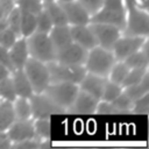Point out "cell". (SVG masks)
Returning a JSON list of instances; mask_svg holds the SVG:
<instances>
[{
  "label": "cell",
  "instance_id": "cell-4",
  "mask_svg": "<svg viewBox=\"0 0 149 149\" xmlns=\"http://www.w3.org/2000/svg\"><path fill=\"white\" fill-rule=\"evenodd\" d=\"M22 70L30 81L34 93H42L50 84V76L47 63L29 57L24 63Z\"/></svg>",
  "mask_w": 149,
  "mask_h": 149
},
{
  "label": "cell",
  "instance_id": "cell-10",
  "mask_svg": "<svg viewBox=\"0 0 149 149\" xmlns=\"http://www.w3.org/2000/svg\"><path fill=\"white\" fill-rule=\"evenodd\" d=\"M87 51L85 48L72 42L68 47L56 51V62L66 65H84Z\"/></svg>",
  "mask_w": 149,
  "mask_h": 149
},
{
  "label": "cell",
  "instance_id": "cell-17",
  "mask_svg": "<svg viewBox=\"0 0 149 149\" xmlns=\"http://www.w3.org/2000/svg\"><path fill=\"white\" fill-rule=\"evenodd\" d=\"M10 78H12V81H13V85H14L16 97L29 99L34 94L30 81L27 78V76H26V73L22 69H15L10 73Z\"/></svg>",
  "mask_w": 149,
  "mask_h": 149
},
{
  "label": "cell",
  "instance_id": "cell-30",
  "mask_svg": "<svg viewBox=\"0 0 149 149\" xmlns=\"http://www.w3.org/2000/svg\"><path fill=\"white\" fill-rule=\"evenodd\" d=\"M20 15H21V10L17 6H14L9 13L6 16L7 20V27L10 28L19 37H20Z\"/></svg>",
  "mask_w": 149,
  "mask_h": 149
},
{
  "label": "cell",
  "instance_id": "cell-34",
  "mask_svg": "<svg viewBox=\"0 0 149 149\" xmlns=\"http://www.w3.org/2000/svg\"><path fill=\"white\" fill-rule=\"evenodd\" d=\"M17 37L19 36L10 28L6 27L0 31V45H2L6 49H9L14 44V42L17 40Z\"/></svg>",
  "mask_w": 149,
  "mask_h": 149
},
{
  "label": "cell",
  "instance_id": "cell-7",
  "mask_svg": "<svg viewBox=\"0 0 149 149\" xmlns=\"http://www.w3.org/2000/svg\"><path fill=\"white\" fill-rule=\"evenodd\" d=\"M29 102H30V109H31V119L50 118L52 114L65 113V109L56 105L43 92L34 93L29 98Z\"/></svg>",
  "mask_w": 149,
  "mask_h": 149
},
{
  "label": "cell",
  "instance_id": "cell-13",
  "mask_svg": "<svg viewBox=\"0 0 149 149\" xmlns=\"http://www.w3.org/2000/svg\"><path fill=\"white\" fill-rule=\"evenodd\" d=\"M98 102H99V100L97 98L79 90L73 102L66 108L65 112L76 113V114H93V113H95Z\"/></svg>",
  "mask_w": 149,
  "mask_h": 149
},
{
  "label": "cell",
  "instance_id": "cell-18",
  "mask_svg": "<svg viewBox=\"0 0 149 149\" xmlns=\"http://www.w3.org/2000/svg\"><path fill=\"white\" fill-rule=\"evenodd\" d=\"M48 35H49L56 51L61 50L72 43V37H71V31H70L69 24L54 26Z\"/></svg>",
  "mask_w": 149,
  "mask_h": 149
},
{
  "label": "cell",
  "instance_id": "cell-29",
  "mask_svg": "<svg viewBox=\"0 0 149 149\" xmlns=\"http://www.w3.org/2000/svg\"><path fill=\"white\" fill-rule=\"evenodd\" d=\"M52 27H54V23H52L51 19H50L49 15L47 14V12L42 8V9L36 14V30H35V31L49 34V31L51 30Z\"/></svg>",
  "mask_w": 149,
  "mask_h": 149
},
{
  "label": "cell",
  "instance_id": "cell-43",
  "mask_svg": "<svg viewBox=\"0 0 149 149\" xmlns=\"http://www.w3.org/2000/svg\"><path fill=\"white\" fill-rule=\"evenodd\" d=\"M42 1H49V0H42Z\"/></svg>",
  "mask_w": 149,
  "mask_h": 149
},
{
  "label": "cell",
  "instance_id": "cell-22",
  "mask_svg": "<svg viewBox=\"0 0 149 149\" xmlns=\"http://www.w3.org/2000/svg\"><path fill=\"white\" fill-rule=\"evenodd\" d=\"M36 30V15L21 10L20 15V36L28 37Z\"/></svg>",
  "mask_w": 149,
  "mask_h": 149
},
{
  "label": "cell",
  "instance_id": "cell-27",
  "mask_svg": "<svg viewBox=\"0 0 149 149\" xmlns=\"http://www.w3.org/2000/svg\"><path fill=\"white\" fill-rule=\"evenodd\" d=\"M122 92V86L120 84L113 83L111 80H106L104 90H102V94H101V99L100 100H105V101H113L120 93Z\"/></svg>",
  "mask_w": 149,
  "mask_h": 149
},
{
  "label": "cell",
  "instance_id": "cell-2",
  "mask_svg": "<svg viewBox=\"0 0 149 149\" xmlns=\"http://www.w3.org/2000/svg\"><path fill=\"white\" fill-rule=\"evenodd\" d=\"M116 62L112 50L101 48L99 45L90 49L84 63L86 72L107 78L113 64Z\"/></svg>",
  "mask_w": 149,
  "mask_h": 149
},
{
  "label": "cell",
  "instance_id": "cell-26",
  "mask_svg": "<svg viewBox=\"0 0 149 149\" xmlns=\"http://www.w3.org/2000/svg\"><path fill=\"white\" fill-rule=\"evenodd\" d=\"M147 71H148V66H141V68H132V69H129V71H128L127 76L125 77L121 86L122 87H126V86H129V85L140 83V80L146 74Z\"/></svg>",
  "mask_w": 149,
  "mask_h": 149
},
{
  "label": "cell",
  "instance_id": "cell-5",
  "mask_svg": "<svg viewBox=\"0 0 149 149\" xmlns=\"http://www.w3.org/2000/svg\"><path fill=\"white\" fill-rule=\"evenodd\" d=\"M47 66L49 70L50 83L66 81V83L79 84L83 77L86 74V70L84 65H66L52 61L47 63Z\"/></svg>",
  "mask_w": 149,
  "mask_h": 149
},
{
  "label": "cell",
  "instance_id": "cell-42",
  "mask_svg": "<svg viewBox=\"0 0 149 149\" xmlns=\"http://www.w3.org/2000/svg\"><path fill=\"white\" fill-rule=\"evenodd\" d=\"M58 1H61V2H65V1H72V0H58Z\"/></svg>",
  "mask_w": 149,
  "mask_h": 149
},
{
  "label": "cell",
  "instance_id": "cell-9",
  "mask_svg": "<svg viewBox=\"0 0 149 149\" xmlns=\"http://www.w3.org/2000/svg\"><path fill=\"white\" fill-rule=\"evenodd\" d=\"M88 26L97 40V44L99 47L108 49V50L113 49L114 43L121 35V30L113 24L90 22Z\"/></svg>",
  "mask_w": 149,
  "mask_h": 149
},
{
  "label": "cell",
  "instance_id": "cell-32",
  "mask_svg": "<svg viewBox=\"0 0 149 149\" xmlns=\"http://www.w3.org/2000/svg\"><path fill=\"white\" fill-rule=\"evenodd\" d=\"M112 104L115 106V108L119 111V113H128L130 112L132 109V106H133V100L127 97L123 92H121L113 101Z\"/></svg>",
  "mask_w": 149,
  "mask_h": 149
},
{
  "label": "cell",
  "instance_id": "cell-3",
  "mask_svg": "<svg viewBox=\"0 0 149 149\" xmlns=\"http://www.w3.org/2000/svg\"><path fill=\"white\" fill-rule=\"evenodd\" d=\"M26 40L29 57L43 63H49L56 59V49L48 34L34 31L31 35L26 37Z\"/></svg>",
  "mask_w": 149,
  "mask_h": 149
},
{
  "label": "cell",
  "instance_id": "cell-28",
  "mask_svg": "<svg viewBox=\"0 0 149 149\" xmlns=\"http://www.w3.org/2000/svg\"><path fill=\"white\" fill-rule=\"evenodd\" d=\"M15 98H16V94H15L14 85L10 76H8L5 79L0 80V99L13 101L15 100Z\"/></svg>",
  "mask_w": 149,
  "mask_h": 149
},
{
  "label": "cell",
  "instance_id": "cell-19",
  "mask_svg": "<svg viewBox=\"0 0 149 149\" xmlns=\"http://www.w3.org/2000/svg\"><path fill=\"white\" fill-rule=\"evenodd\" d=\"M43 9L47 12L49 17L51 19L54 26L59 24H68L64 10L59 3L58 0H49V1H42Z\"/></svg>",
  "mask_w": 149,
  "mask_h": 149
},
{
  "label": "cell",
  "instance_id": "cell-21",
  "mask_svg": "<svg viewBox=\"0 0 149 149\" xmlns=\"http://www.w3.org/2000/svg\"><path fill=\"white\" fill-rule=\"evenodd\" d=\"M14 120L15 114L12 101L0 99V132H6Z\"/></svg>",
  "mask_w": 149,
  "mask_h": 149
},
{
  "label": "cell",
  "instance_id": "cell-33",
  "mask_svg": "<svg viewBox=\"0 0 149 149\" xmlns=\"http://www.w3.org/2000/svg\"><path fill=\"white\" fill-rule=\"evenodd\" d=\"M148 109H149V92L133 101L130 112L136 114H147Z\"/></svg>",
  "mask_w": 149,
  "mask_h": 149
},
{
  "label": "cell",
  "instance_id": "cell-14",
  "mask_svg": "<svg viewBox=\"0 0 149 149\" xmlns=\"http://www.w3.org/2000/svg\"><path fill=\"white\" fill-rule=\"evenodd\" d=\"M72 42L79 44L80 47L90 50L97 47V40L90 28L88 24H78V26H70Z\"/></svg>",
  "mask_w": 149,
  "mask_h": 149
},
{
  "label": "cell",
  "instance_id": "cell-15",
  "mask_svg": "<svg viewBox=\"0 0 149 149\" xmlns=\"http://www.w3.org/2000/svg\"><path fill=\"white\" fill-rule=\"evenodd\" d=\"M106 80H107V78H105V77L86 72V74L83 77V79L78 84V87H79V90H81V91L91 94L92 97L97 98L98 100H100Z\"/></svg>",
  "mask_w": 149,
  "mask_h": 149
},
{
  "label": "cell",
  "instance_id": "cell-40",
  "mask_svg": "<svg viewBox=\"0 0 149 149\" xmlns=\"http://www.w3.org/2000/svg\"><path fill=\"white\" fill-rule=\"evenodd\" d=\"M10 73H12V72H10L5 65L0 64V80H2V79H5L6 77L10 76Z\"/></svg>",
  "mask_w": 149,
  "mask_h": 149
},
{
  "label": "cell",
  "instance_id": "cell-25",
  "mask_svg": "<svg viewBox=\"0 0 149 149\" xmlns=\"http://www.w3.org/2000/svg\"><path fill=\"white\" fill-rule=\"evenodd\" d=\"M35 137L38 140H50V118L33 119Z\"/></svg>",
  "mask_w": 149,
  "mask_h": 149
},
{
  "label": "cell",
  "instance_id": "cell-12",
  "mask_svg": "<svg viewBox=\"0 0 149 149\" xmlns=\"http://www.w3.org/2000/svg\"><path fill=\"white\" fill-rule=\"evenodd\" d=\"M61 6L64 10L66 21L69 26H78V24H88L91 15L87 13V10L77 1H65L61 2Z\"/></svg>",
  "mask_w": 149,
  "mask_h": 149
},
{
  "label": "cell",
  "instance_id": "cell-24",
  "mask_svg": "<svg viewBox=\"0 0 149 149\" xmlns=\"http://www.w3.org/2000/svg\"><path fill=\"white\" fill-rule=\"evenodd\" d=\"M128 71H129V68L125 64L123 61H116L113 64L108 76H107V79L113 81V83H116V84L121 85L123 79H125V77L127 76Z\"/></svg>",
  "mask_w": 149,
  "mask_h": 149
},
{
  "label": "cell",
  "instance_id": "cell-20",
  "mask_svg": "<svg viewBox=\"0 0 149 149\" xmlns=\"http://www.w3.org/2000/svg\"><path fill=\"white\" fill-rule=\"evenodd\" d=\"M125 64L132 69V68H141V66H148L149 64V56H148V40L143 43L140 50L133 52L132 55L127 56L123 59Z\"/></svg>",
  "mask_w": 149,
  "mask_h": 149
},
{
  "label": "cell",
  "instance_id": "cell-8",
  "mask_svg": "<svg viewBox=\"0 0 149 149\" xmlns=\"http://www.w3.org/2000/svg\"><path fill=\"white\" fill-rule=\"evenodd\" d=\"M147 40H148V37H146V36L121 34L120 37L114 43L113 49H112L115 59L116 61H123L127 56L140 50Z\"/></svg>",
  "mask_w": 149,
  "mask_h": 149
},
{
  "label": "cell",
  "instance_id": "cell-11",
  "mask_svg": "<svg viewBox=\"0 0 149 149\" xmlns=\"http://www.w3.org/2000/svg\"><path fill=\"white\" fill-rule=\"evenodd\" d=\"M6 134L12 143L35 137L33 119H15L6 130Z\"/></svg>",
  "mask_w": 149,
  "mask_h": 149
},
{
  "label": "cell",
  "instance_id": "cell-38",
  "mask_svg": "<svg viewBox=\"0 0 149 149\" xmlns=\"http://www.w3.org/2000/svg\"><path fill=\"white\" fill-rule=\"evenodd\" d=\"M0 64L5 65L10 72L14 71V68L12 65V62L9 59V54H8V49L3 48L2 45H0Z\"/></svg>",
  "mask_w": 149,
  "mask_h": 149
},
{
  "label": "cell",
  "instance_id": "cell-35",
  "mask_svg": "<svg viewBox=\"0 0 149 149\" xmlns=\"http://www.w3.org/2000/svg\"><path fill=\"white\" fill-rule=\"evenodd\" d=\"M95 113L98 114H120L119 111L115 108V106L112 104V101H105V100H99Z\"/></svg>",
  "mask_w": 149,
  "mask_h": 149
},
{
  "label": "cell",
  "instance_id": "cell-31",
  "mask_svg": "<svg viewBox=\"0 0 149 149\" xmlns=\"http://www.w3.org/2000/svg\"><path fill=\"white\" fill-rule=\"evenodd\" d=\"M16 6L20 10L29 12L35 15L43 8L42 0H16Z\"/></svg>",
  "mask_w": 149,
  "mask_h": 149
},
{
  "label": "cell",
  "instance_id": "cell-1",
  "mask_svg": "<svg viewBox=\"0 0 149 149\" xmlns=\"http://www.w3.org/2000/svg\"><path fill=\"white\" fill-rule=\"evenodd\" d=\"M126 7V27L121 34L148 37L149 15L148 10L140 7L136 0H123Z\"/></svg>",
  "mask_w": 149,
  "mask_h": 149
},
{
  "label": "cell",
  "instance_id": "cell-36",
  "mask_svg": "<svg viewBox=\"0 0 149 149\" xmlns=\"http://www.w3.org/2000/svg\"><path fill=\"white\" fill-rule=\"evenodd\" d=\"M86 10L90 15H93L94 13H97L101 6H102V2L104 0H77Z\"/></svg>",
  "mask_w": 149,
  "mask_h": 149
},
{
  "label": "cell",
  "instance_id": "cell-16",
  "mask_svg": "<svg viewBox=\"0 0 149 149\" xmlns=\"http://www.w3.org/2000/svg\"><path fill=\"white\" fill-rule=\"evenodd\" d=\"M9 59L12 62V65L15 69H22L27 59L29 58L28 47H27V40L26 37H17V40L14 42V44L8 49Z\"/></svg>",
  "mask_w": 149,
  "mask_h": 149
},
{
  "label": "cell",
  "instance_id": "cell-37",
  "mask_svg": "<svg viewBox=\"0 0 149 149\" xmlns=\"http://www.w3.org/2000/svg\"><path fill=\"white\" fill-rule=\"evenodd\" d=\"M40 142H41V140H38L37 137H33V139H28V140H23V141H20V142L12 143L10 147H13V148H23V149L38 148Z\"/></svg>",
  "mask_w": 149,
  "mask_h": 149
},
{
  "label": "cell",
  "instance_id": "cell-6",
  "mask_svg": "<svg viewBox=\"0 0 149 149\" xmlns=\"http://www.w3.org/2000/svg\"><path fill=\"white\" fill-rule=\"evenodd\" d=\"M79 91L78 84L59 81V83H50L44 90V94L48 95L56 105L66 111V108L73 102L77 93Z\"/></svg>",
  "mask_w": 149,
  "mask_h": 149
},
{
  "label": "cell",
  "instance_id": "cell-41",
  "mask_svg": "<svg viewBox=\"0 0 149 149\" xmlns=\"http://www.w3.org/2000/svg\"><path fill=\"white\" fill-rule=\"evenodd\" d=\"M136 2L143 9H148V0H136Z\"/></svg>",
  "mask_w": 149,
  "mask_h": 149
},
{
  "label": "cell",
  "instance_id": "cell-39",
  "mask_svg": "<svg viewBox=\"0 0 149 149\" xmlns=\"http://www.w3.org/2000/svg\"><path fill=\"white\" fill-rule=\"evenodd\" d=\"M13 7H14L13 0H0V21L7 16V14Z\"/></svg>",
  "mask_w": 149,
  "mask_h": 149
},
{
  "label": "cell",
  "instance_id": "cell-23",
  "mask_svg": "<svg viewBox=\"0 0 149 149\" xmlns=\"http://www.w3.org/2000/svg\"><path fill=\"white\" fill-rule=\"evenodd\" d=\"M13 109L15 114V119H30L31 118V109H30V102L27 98L16 97L15 100L12 101Z\"/></svg>",
  "mask_w": 149,
  "mask_h": 149
}]
</instances>
